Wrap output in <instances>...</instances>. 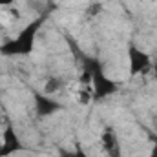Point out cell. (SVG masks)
<instances>
[{"mask_svg": "<svg viewBox=\"0 0 157 157\" xmlns=\"http://www.w3.org/2000/svg\"><path fill=\"white\" fill-rule=\"evenodd\" d=\"M59 157H75V150H66V148H60V150H59Z\"/></svg>", "mask_w": 157, "mask_h": 157, "instance_id": "obj_10", "label": "cell"}, {"mask_svg": "<svg viewBox=\"0 0 157 157\" xmlns=\"http://www.w3.org/2000/svg\"><path fill=\"white\" fill-rule=\"evenodd\" d=\"M99 13H102V4L101 2H93L86 7V17L88 18H95Z\"/></svg>", "mask_w": 157, "mask_h": 157, "instance_id": "obj_9", "label": "cell"}, {"mask_svg": "<svg viewBox=\"0 0 157 157\" xmlns=\"http://www.w3.org/2000/svg\"><path fill=\"white\" fill-rule=\"evenodd\" d=\"M128 62H130V77L152 73V64H154L152 55L143 51L135 44L128 46Z\"/></svg>", "mask_w": 157, "mask_h": 157, "instance_id": "obj_3", "label": "cell"}, {"mask_svg": "<svg viewBox=\"0 0 157 157\" xmlns=\"http://www.w3.org/2000/svg\"><path fill=\"white\" fill-rule=\"evenodd\" d=\"M152 75L157 80V59H154V64H152Z\"/></svg>", "mask_w": 157, "mask_h": 157, "instance_id": "obj_14", "label": "cell"}, {"mask_svg": "<svg viewBox=\"0 0 157 157\" xmlns=\"http://www.w3.org/2000/svg\"><path fill=\"white\" fill-rule=\"evenodd\" d=\"M33 104H35V113L39 117H51L64 108L62 102H59L53 95H48L39 90L33 91Z\"/></svg>", "mask_w": 157, "mask_h": 157, "instance_id": "obj_4", "label": "cell"}, {"mask_svg": "<svg viewBox=\"0 0 157 157\" xmlns=\"http://www.w3.org/2000/svg\"><path fill=\"white\" fill-rule=\"evenodd\" d=\"M75 157H90V155L84 152V148H82L80 144H77V146H75Z\"/></svg>", "mask_w": 157, "mask_h": 157, "instance_id": "obj_11", "label": "cell"}, {"mask_svg": "<svg viewBox=\"0 0 157 157\" xmlns=\"http://www.w3.org/2000/svg\"><path fill=\"white\" fill-rule=\"evenodd\" d=\"M17 0H0V7H11Z\"/></svg>", "mask_w": 157, "mask_h": 157, "instance_id": "obj_13", "label": "cell"}, {"mask_svg": "<svg viewBox=\"0 0 157 157\" xmlns=\"http://www.w3.org/2000/svg\"><path fill=\"white\" fill-rule=\"evenodd\" d=\"M77 101H78V104H84V106H88L90 102H93V90H91V86H82V88H78Z\"/></svg>", "mask_w": 157, "mask_h": 157, "instance_id": "obj_8", "label": "cell"}, {"mask_svg": "<svg viewBox=\"0 0 157 157\" xmlns=\"http://www.w3.org/2000/svg\"><path fill=\"white\" fill-rule=\"evenodd\" d=\"M0 150H2V141H0Z\"/></svg>", "mask_w": 157, "mask_h": 157, "instance_id": "obj_15", "label": "cell"}, {"mask_svg": "<svg viewBox=\"0 0 157 157\" xmlns=\"http://www.w3.org/2000/svg\"><path fill=\"white\" fill-rule=\"evenodd\" d=\"M71 44V49L77 57L78 64H80V70L88 71L90 77H91V90H93V101H104L108 99L110 95H115L119 91V84L115 80L108 77L104 73V66L102 62L97 59V57H91V55H86L80 51V48L75 46V42L70 39Z\"/></svg>", "mask_w": 157, "mask_h": 157, "instance_id": "obj_1", "label": "cell"}, {"mask_svg": "<svg viewBox=\"0 0 157 157\" xmlns=\"http://www.w3.org/2000/svg\"><path fill=\"white\" fill-rule=\"evenodd\" d=\"M62 86H64V80L60 77H49L46 80V84H44V93H48V95H53V93H57V91H60L62 90Z\"/></svg>", "mask_w": 157, "mask_h": 157, "instance_id": "obj_7", "label": "cell"}, {"mask_svg": "<svg viewBox=\"0 0 157 157\" xmlns=\"http://www.w3.org/2000/svg\"><path fill=\"white\" fill-rule=\"evenodd\" d=\"M46 17H37L35 20H31L29 24H26L13 39L6 40L0 46V55L2 57H28L33 53L35 49V42L39 35L40 28L44 26Z\"/></svg>", "mask_w": 157, "mask_h": 157, "instance_id": "obj_2", "label": "cell"}, {"mask_svg": "<svg viewBox=\"0 0 157 157\" xmlns=\"http://www.w3.org/2000/svg\"><path fill=\"white\" fill-rule=\"evenodd\" d=\"M101 146L106 157H122V150H121V143L115 133V130L112 126H106L101 133Z\"/></svg>", "mask_w": 157, "mask_h": 157, "instance_id": "obj_6", "label": "cell"}, {"mask_svg": "<svg viewBox=\"0 0 157 157\" xmlns=\"http://www.w3.org/2000/svg\"><path fill=\"white\" fill-rule=\"evenodd\" d=\"M148 157H157V135L154 137V146H152V152Z\"/></svg>", "mask_w": 157, "mask_h": 157, "instance_id": "obj_12", "label": "cell"}, {"mask_svg": "<svg viewBox=\"0 0 157 157\" xmlns=\"http://www.w3.org/2000/svg\"><path fill=\"white\" fill-rule=\"evenodd\" d=\"M0 141H2V150H0V157H9L13 154H18V152H24V144L15 130V126L7 121L2 135H0Z\"/></svg>", "mask_w": 157, "mask_h": 157, "instance_id": "obj_5", "label": "cell"}]
</instances>
